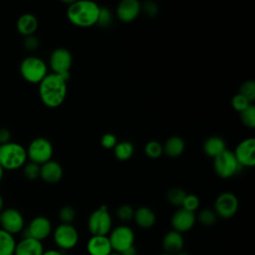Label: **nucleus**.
<instances>
[{
	"label": "nucleus",
	"instance_id": "20",
	"mask_svg": "<svg viewBox=\"0 0 255 255\" xmlns=\"http://www.w3.org/2000/svg\"><path fill=\"white\" fill-rule=\"evenodd\" d=\"M90 255H109L113 252L108 236H92L87 243Z\"/></svg>",
	"mask_w": 255,
	"mask_h": 255
},
{
	"label": "nucleus",
	"instance_id": "2",
	"mask_svg": "<svg viewBox=\"0 0 255 255\" xmlns=\"http://www.w3.org/2000/svg\"><path fill=\"white\" fill-rule=\"evenodd\" d=\"M100 6L90 0L73 1L67 9L69 21L81 28H88L97 24Z\"/></svg>",
	"mask_w": 255,
	"mask_h": 255
},
{
	"label": "nucleus",
	"instance_id": "46",
	"mask_svg": "<svg viewBox=\"0 0 255 255\" xmlns=\"http://www.w3.org/2000/svg\"><path fill=\"white\" fill-rule=\"evenodd\" d=\"M175 255H189V254L186 253V252H184V251H180V252H178V253L175 254Z\"/></svg>",
	"mask_w": 255,
	"mask_h": 255
},
{
	"label": "nucleus",
	"instance_id": "12",
	"mask_svg": "<svg viewBox=\"0 0 255 255\" xmlns=\"http://www.w3.org/2000/svg\"><path fill=\"white\" fill-rule=\"evenodd\" d=\"M238 205V199L233 193L223 192L215 200L214 212L221 218H231L237 212Z\"/></svg>",
	"mask_w": 255,
	"mask_h": 255
},
{
	"label": "nucleus",
	"instance_id": "3",
	"mask_svg": "<svg viewBox=\"0 0 255 255\" xmlns=\"http://www.w3.org/2000/svg\"><path fill=\"white\" fill-rule=\"evenodd\" d=\"M26 148L18 142L9 141L0 145V165L4 170H16L27 161Z\"/></svg>",
	"mask_w": 255,
	"mask_h": 255
},
{
	"label": "nucleus",
	"instance_id": "32",
	"mask_svg": "<svg viewBox=\"0 0 255 255\" xmlns=\"http://www.w3.org/2000/svg\"><path fill=\"white\" fill-rule=\"evenodd\" d=\"M23 173L25 177L30 180L37 179L40 177V165L32 161H29L28 163L26 162L23 166Z\"/></svg>",
	"mask_w": 255,
	"mask_h": 255
},
{
	"label": "nucleus",
	"instance_id": "10",
	"mask_svg": "<svg viewBox=\"0 0 255 255\" xmlns=\"http://www.w3.org/2000/svg\"><path fill=\"white\" fill-rule=\"evenodd\" d=\"M53 237L56 245L63 250L74 248L79 241L78 231L72 224L61 223L58 225L54 230Z\"/></svg>",
	"mask_w": 255,
	"mask_h": 255
},
{
	"label": "nucleus",
	"instance_id": "11",
	"mask_svg": "<svg viewBox=\"0 0 255 255\" xmlns=\"http://www.w3.org/2000/svg\"><path fill=\"white\" fill-rule=\"evenodd\" d=\"M24 217L15 208H6L0 212L1 229L14 235L21 232L24 228Z\"/></svg>",
	"mask_w": 255,
	"mask_h": 255
},
{
	"label": "nucleus",
	"instance_id": "13",
	"mask_svg": "<svg viewBox=\"0 0 255 255\" xmlns=\"http://www.w3.org/2000/svg\"><path fill=\"white\" fill-rule=\"evenodd\" d=\"M241 166H253L255 164V139L248 137L240 141L233 151Z\"/></svg>",
	"mask_w": 255,
	"mask_h": 255
},
{
	"label": "nucleus",
	"instance_id": "25",
	"mask_svg": "<svg viewBox=\"0 0 255 255\" xmlns=\"http://www.w3.org/2000/svg\"><path fill=\"white\" fill-rule=\"evenodd\" d=\"M15 247L14 236L0 228V255H13Z\"/></svg>",
	"mask_w": 255,
	"mask_h": 255
},
{
	"label": "nucleus",
	"instance_id": "42",
	"mask_svg": "<svg viewBox=\"0 0 255 255\" xmlns=\"http://www.w3.org/2000/svg\"><path fill=\"white\" fill-rule=\"evenodd\" d=\"M120 254H121V255H136V248H135L134 245H133V246L128 248L127 250L123 251V252L120 253Z\"/></svg>",
	"mask_w": 255,
	"mask_h": 255
},
{
	"label": "nucleus",
	"instance_id": "37",
	"mask_svg": "<svg viewBox=\"0 0 255 255\" xmlns=\"http://www.w3.org/2000/svg\"><path fill=\"white\" fill-rule=\"evenodd\" d=\"M231 105L233 107V109L239 113H241L242 111H244L246 108H248L251 103H249L243 96H241L239 93L236 94L232 100H231Z\"/></svg>",
	"mask_w": 255,
	"mask_h": 255
},
{
	"label": "nucleus",
	"instance_id": "40",
	"mask_svg": "<svg viewBox=\"0 0 255 255\" xmlns=\"http://www.w3.org/2000/svg\"><path fill=\"white\" fill-rule=\"evenodd\" d=\"M24 47L28 50V51H34L39 47V40L34 36H28L25 37L24 40Z\"/></svg>",
	"mask_w": 255,
	"mask_h": 255
},
{
	"label": "nucleus",
	"instance_id": "8",
	"mask_svg": "<svg viewBox=\"0 0 255 255\" xmlns=\"http://www.w3.org/2000/svg\"><path fill=\"white\" fill-rule=\"evenodd\" d=\"M113 251L122 253L128 248L133 246L134 233L132 229L127 225H120L114 228L108 236Z\"/></svg>",
	"mask_w": 255,
	"mask_h": 255
},
{
	"label": "nucleus",
	"instance_id": "21",
	"mask_svg": "<svg viewBox=\"0 0 255 255\" xmlns=\"http://www.w3.org/2000/svg\"><path fill=\"white\" fill-rule=\"evenodd\" d=\"M16 28L19 34L25 37L32 36L38 28V20L36 16L31 13L22 14L17 20Z\"/></svg>",
	"mask_w": 255,
	"mask_h": 255
},
{
	"label": "nucleus",
	"instance_id": "39",
	"mask_svg": "<svg viewBox=\"0 0 255 255\" xmlns=\"http://www.w3.org/2000/svg\"><path fill=\"white\" fill-rule=\"evenodd\" d=\"M143 12L147 17H154L158 13V7L157 5L152 1H145L143 2L142 8Z\"/></svg>",
	"mask_w": 255,
	"mask_h": 255
},
{
	"label": "nucleus",
	"instance_id": "17",
	"mask_svg": "<svg viewBox=\"0 0 255 255\" xmlns=\"http://www.w3.org/2000/svg\"><path fill=\"white\" fill-rule=\"evenodd\" d=\"M184 246V239L181 233L170 230L163 236L162 239V248L164 253L169 255H175L178 252L182 251Z\"/></svg>",
	"mask_w": 255,
	"mask_h": 255
},
{
	"label": "nucleus",
	"instance_id": "1",
	"mask_svg": "<svg viewBox=\"0 0 255 255\" xmlns=\"http://www.w3.org/2000/svg\"><path fill=\"white\" fill-rule=\"evenodd\" d=\"M39 97L48 108L60 107L67 96V81L60 75L48 74L39 83Z\"/></svg>",
	"mask_w": 255,
	"mask_h": 255
},
{
	"label": "nucleus",
	"instance_id": "22",
	"mask_svg": "<svg viewBox=\"0 0 255 255\" xmlns=\"http://www.w3.org/2000/svg\"><path fill=\"white\" fill-rule=\"evenodd\" d=\"M133 219L135 223L140 228H143V229H148L152 227L156 220L154 212L146 206H141V207H138L136 210H134Z\"/></svg>",
	"mask_w": 255,
	"mask_h": 255
},
{
	"label": "nucleus",
	"instance_id": "5",
	"mask_svg": "<svg viewBox=\"0 0 255 255\" xmlns=\"http://www.w3.org/2000/svg\"><path fill=\"white\" fill-rule=\"evenodd\" d=\"M112 217L107 206L94 210L88 219V228L92 236H107L112 230Z\"/></svg>",
	"mask_w": 255,
	"mask_h": 255
},
{
	"label": "nucleus",
	"instance_id": "33",
	"mask_svg": "<svg viewBox=\"0 0 255 255\" xmlns=\"http://www.w3.org/2000/svg\"><path fill=\"white\" fill-rule=\"evenodd\" d=\"M133 214H134V209L128 204L121 205L117 209V216L123 222H128L133 219Z\"/></svg>",
	"mask_w": 255,
	"mask_h": 255
},
{
	"label": "nucleus",
	"instance_id": "27",
	"mask_svg": "<svg viewBox=\"0 0 255 255\" xmlns=\"http://www.w3.org/2000/svg\"><path fill=\"white\" fill-rule=\"evenodd\" d=\"M186 196V192L179 188V187H173V188H170L167 193H166V198L167 200L172 204V205H175V206H181L182 205V202L184 200Z\"/></svg>",
	"mask_w": 255,
	"mask_h": 255
},
{
	"label": "nucleus",
	"instance_id": "15",
	"mask_svg": "<svg viewBox=\"0 0 255 255\" xmlns=\"http://www.w3.org/2000/svg\"><path fill=\"white\" fill-rule=\"evenodd\" d=\"M196 221V216L194 212L183 209L182 207L178 208L171 217V226L172 230H175L179 233L186 232L190 230Z\"/></svg>",
	"mask_w": 255,
	"mask_h": 255
},
{
	"label": "nucleus",
	"instance_id": "26",
	"mask_svg": "<svg viewBox=\"0 0 255 255\" xmlns=\"http://www.w3.org/2000/svg\"><path fill=\"white\" fill-rule=\"evenodd\" d=\"M114 152H115V156L122 161L128 160L131 157V155L133 154V144L129 141H121L118 142L116 144V146L114 147Z\"/></svg>",
	"mask_w": 255,
	"mask_h": 255
},
{
	"label": "nucleus",
	"instance_id": "18",
	"mask_svg": "<svg viewBox=\"0 0 255 255\" xmlns=\"http://www.w3.org/2000/svg\"><path fill=\"white\" fill-rule=\"evenodd\" d=\"M63 176L61 164L55 160H49L40 165V177L47 183H57Z\"/></svg>",
	"mask_w": 255,
	"mask_h": 255
},
{
	"label": "nucleus",
	"instance_id": "47",
	"mask_svg": "<svg viewBox=\"0 0 255 255\" xmlns=\"http://www.w3.org/2000/svg\"><path fill=\"white\" fill-rule=\"evenodd\" d=\"M109 255H121V254H120V253H117V252H114V251H113V252H112V253H110Z\"/></svg>",
	"mask_w": 255,
	"mask_h": 255
},
{
	"label": "nucleus",
	"instance_id": "31",
	"mask_svg": "<svg viewBox=\"0 0 255 255\" xmlns=\"http://www.w3.org/2000/svg\"><path fill=\"white\" fill-rule=\"evenodd\" d=\"M144 152L150 158H157L163 152L162 145L156 140H150L145 144Z\"/></svg>",
	"mask_w": 255,
	"mask_h": 255
},
{
	"label": "nucleus",
	"instance_id": "29",
	"mask_svg": "<svg viewBox=\"0 0 255 255\" xmlns=\"http://www.w3.org/2000/svg\"><path fill=\"white\" fill-rule=\"evenodd\" d=\"M197 219H198V221H199L202 225H204V226H211V225H213V224L216 222L217 215H216V213L214 212V210L205 208V209H202V210L198 213Z\"/></svg>",
	"mask_w": 255,
	"mask_h": 255
},
{
	"label": "nucleus",
	"instance_id": "14",
	"mask_svg": "<svg viewBox=\"0 0 255 255\" xmlns=\"http://www.w3.org/2000/svg\"><path fill=\"white\" fill-rule=\"evenodd\" d=\"M51 232V221L45 216H37L30 221L27 228V235L25 237H31L38 241H42L46 239Z\"/></svg>",
	"mask_w": 255,
	"mask_h": 255
},
{
	"label": "nucleus",
	"instance_id": "44",
	"mask_svg": "<svg viewBox=\"0 0 255 255\" xmlns=\"http://www.w3.org/2000/svg\"><path fill=\"white\" fill-rule=\"evenodd\" d=\"M3 206H4V200H3L2 195L0 194V212L3 210Z\"/></svg>",
	"mask_w": 255,
	"mask_h": 255
},
{
	"label": "nucleus",
	"instance_id": "7",
	"mask_svg": "<svg viewBox=\"0 0 255 255\" xmlns=\"http://www.w3.org/2000/svg\"><path fill=\"white\" fill-rule=\"evenodd\" d=\"M26 151L27 158H29L30 161L42 165L51 160L53 155V145L47 138L37 137L29 143Z\"/></svg>",
	"mask_w": 255,
	"mask_h": 255
},
{
	"label": "nucleus",
	"instance_id": "19",
	"mask_svg": "<svg viewBox=\"0 0 255 255\" xmlns=\"http://www.w3.org/2000/svg\"><path fill=\"white\" fill-rule=\"evenodd\" d=\"M44 247L41 241L31 237H24L16 243L14 255H43Z\"/></svg>",
	"mask_w": 255,
	"mask_h": 255
},
{
	"label": "nucleus",
	"instance_id": "36",
	"mask_svg": "<svg viewBox=\"0 0 255 255\" xmlns=\"http://www.w3.org/2000/svg\"><path fill=\"white\" fill-rule=\"evenodd\" d=\"M112 20H113V17H112V13L109 10V8H107V7H100L97 24L99 26H101V27H107V26H109L111 24Z\"/></svg>",
	"mask_w": 255,
	"mask_h": 255
},
{
	"label": "nucleus",
	"instance_id": "4",
	"mask_svg": "<svg viewBox=\"0 0 255 255\" xmlns=\"http://www.w3.org/2000/svg\"><path fill=\"white\" fill-rule=\"evenodd\" d=\"M19 71L22 78L30 84H39L48 75L46 63L42 59L34 56L22 60Z\"/></svg>",
	"mask_w": 255,
	"mask_h": 255
},
{
	"label": "nucleus",
	"instance_id": "16",
	"mask_svg": "<svg viewBox=\"0 0 255 255\" xmlns=\"http://www.w3.org/2000/svg\"><path fill=\"white\" fill-rule=\"evenodd\" d=\"M140 10L141 6L137 0H123L119 3L116 13L121 21L128 23L138 16Z\"/></svg>",
	"mask_w": 255,
	"mask_h": 255
},
{
	"label": "nucleus",
	"instance_id": "6",
	"mask_svg": "<svg viewBox=\"0 0 255 255\" xmlns=\"http://www.w3.org/2000/svg\"><path fill=\"white\" fill-rule=\"evenodd\" d=\"M213 167L215 173L219 177L229 178L236 174L242 166L238 163L233 151L226 148L224 151L214 157Z\"/></svg>",
	"mask_w": 255,
	"mask_h": 255
},
{
	"label": "nucleus",
	"instance_id": "45",
	"mask_svg": "<svg viewBox=\"0 0 255 255\" xmlns=\"http://www.w3.org/2000/svg\"><path fill=\"white\" fill-rule=\"evenodd\" d=\"M4 169H3V167L0 165V182L2 181V179H3V176H4Z\"/></svg>",
	"mask_w": 255,
	"mask_h": 255
},
{
	"label": "nucleus",
	"instance_id": "48",
	"mask_svg": "<svg viewBox=\"0 0 255 255\" xmlns=\"http://www.w3.org/2000/svg\"><path fill=\"white\" fill-rule=\"evenodd\" d=\"M160 255H169V254H166V253H162V254H160Z\"/></svg>",
	"mask_w": 255,
	"mask_h": 255
},
{
	"label": "nucleus",
	"instance_id": "28",
	"mask_svg": "<svg viewBox=\"0 0 255 255\" xmlns=\"http://www.w3.org/2000/svg\"><path fill=\"white\" fill-rule=\"evenodd\" d=\"M241 122L249 128H255V107L251 104L248 108L240 113Z\"/></svg>",
	"mask_w": 255,
	"mask_h": 255
},
{
	"label": "nucleus",
	"instance_id": "9",
	"mask_svg": "<svg viewBox=\"0 0 255 255\" xmlns=\"http://www.w3.org/2000/svg\"><path fill=\"white\" fill-rule=\"evenodd\" d=\"M73 58L66 48L55 49L50 56V67L54 74L60 75L68 82L70 78V69L72 67Z\"/></svg>",
	"mask_w": 255,
	"mask_h": 255
},
{
	"label": "nucleus",
	"instance_id": "34",
	"mask_svg": "<svg viewBox=\"0 0 255 255\" xmlns=\"http://www.w3.org/2000/svg\"><path fill=\"white\" fill-rule=\"evenodd\" d=\"M76 216V212L72 206H63L59 211V218L64 224H72Z\"/></svg>",
	"mask_w": 255,
	"mask_h": 255
},
{
	"label": "nucleus",
	"instance_id": "49",
	"mask_svg": "<svg viewBox=\"0 0 255 255\" xmlns=\"http://www.w3.org/2000/svg\"><path fill=\"white\" fill-rule=\"evenodd\" d=\"M13 255H14V254H13Z\"/></svg>",
	"mask_w": 255,
	"mask_h": 255
},
{
	"label": "nucleus",
	"instance_id": "24",
	"mask_svg": "<svg viewBox=\"0 0 255 255\" xmlns=\"http://www.w3.org/2000/svg\"><path fill=\"white\" fill-rule=\"evenodd\" d=\"M184 146H185L184 140L181 137L174 135L169 137L165 141L164 145L162 146V149H163V152L168 156L176 157L183 152Z\"/></svg>",
	"mask_w": 255,
	"mask_h": 255
},
{
	"label": "nucleus",
	"instance_id": "30",
	"mask_svg": "<svg viewBox=\"0 0 255 255\" xmlns=\"http://www.w3.org/2000/svg\"><path fill=\"white\" fill-rule=\"evenodd\" d=\"M239 94L249 103H252L255 100V83L252 80L244 82L239 89Z\"/></svg>",
	"mask_w": 255,
	"mask_h": 255
},
{
	"label": "nucleus",
	"instance_id": "38",
	"mask_svg": "<svg viewBox=\"0 0 255 255\" xmlns=\"http://www.w3.org/2000/svg\"><path fill=\"white\" fill-rule=\"evenodd\" d=\"M118 143L117 141V137L115 134L108 132L103 134V136L101 137V144L103 147L110 149V148H114L116 146V144Z\"/></svg>",
	"mask_w": 255,
	"mask_h": 255
},
{
	"label": "nucleus",
	"instance_id": "43",
	"mask_svg": "<svg viewBox=\"0 0 255 255\" xmlns=\"http://www.w3.org/2000/svg\"><path fill=\"white\" fill-rule=\"evenodd\" d=\"M43 255H63L60 251L58 250H55V249H50V250H47V251H44Z\"/></svg>",
	"mask_w": 255,
	"mask_h": 255
},
{
	"label": "nucleus",
	"instance_id": "23",
	"mask_svg": "<svg viewBox=\"0 0 255 255\" xmlns=\"http://www.w3.org/2000/svg\"><path fill=\"white\" fill-rule=\"evenodd\" d=\"M226 149V144L223 138L219 136H211L204 141L203 150L205 154L211 157H215Z\"/></svg>",
	"mask_w": 255,
	"mask_h": 255
},
{
	"label": "nucleus",
	"instance_id": "35",
	"mask_svg": "<svg viewBox=\"0 0 255 255\" xmlns=\"http://www.w3.org/2000/svg\"><path fill=\"white\" fill-rule=\"evenodd\" d=\"M199 203H200L199 198L195 194H186L181 207L185 210L194 212L198 208Z\"/></svg>",
	"mask_w": 255,
	"mask_h": 255
},
{
	"label": "nucleus",
	"instance_id": "41",
	"mask_svg": "<svg viewBox=\"0 0 255 255\" xmlns=\"http://www.w3.org/2000/svg\"><path fill=\"white\" fill-rule=\"evenodd\" d=\"M11 139V132L6 128H0V145L7 143Z\"/></svg>",
	"mask_w": 255,
	"mask_h": 255
}]
</instances>
